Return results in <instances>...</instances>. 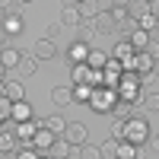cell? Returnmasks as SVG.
I'll return each mask as SVG.
<instances>
[{
    "mask_svg": "<svg viewBox=\"0 0 159 159\" xmlns=\"http://www.w3.org/2000/svg\"><path fill=\"white\" fill-rule=\"evenodd\" d=\"M124 140L137 143V147H143V143L150 140V121H147V111H134L124 121Z\"/></svg>",
    "mask_w": 159,
    "mask_h": 159,
    "instance_id": "obj_1",
    "label": "cell"
},
{
    "mask_svg": "<svg viewBox=\"0 0 159 159\" xmlns=\"http://www.w3.org/2000/svg\"><path fill=\"white\" fill-rule=\"evenodd\" d=\"M115 102H118V89H115V86H92V96H89L86 105H89L96 115H111Z\"/></svg>",
    "mask_w": 159,
    "mask_h": 159,
    "instance_id": "obj_2",
    "label": "cell"
},
{
    "mask_svg": "<svg viewBox=\"0 0 159 159\" xmlns=\"http://www.w3.org/2000/svg\"><path fill=\"white\" fill-rule=\"evenodd\" d=\"M0 29H3V35H7V38L22 35V32H25V19H22V13H16V10L3 13V16H0Z\"/></svg>",
    "mask_w": 159,
    "mask_h": 159,
    "instance_id": "obj_3",
    "label": "cell"
},
{
    "mask_svg": "<svg viewBox=\"0 0 159 159\" xmlns=\"http://www.w3.org/2000/svg\"><path fill=\"white\" fill-rule=\"evenodd\" d=\"M61 134H54L51 127H45V124H38V130H35V137H32V147L38 150V156H48L51 153V143H54Z\"/></svg>",
    "mask_w": 159,
    "mask_h": 159,
    "instance_id": "obj_4",
    "label": "cell"
},
{
    "mask_svg": "<svg viewBox=\"0 0 159 159\" xmlns=\"http://www.w3.org/2000/svg\"><path fill=\"white\" fill-rule=\"evenodd\" d=\"M61 137L67 140L70 147H80V143H86L89 130H86V124H83V121H67V127H64V134H61Z\"/></svg>",
    "mask_w": 159,
    "mask_h": 159,
    "instance_id": "obj_5",
    "label": "cell"
},
{
    "mask_svg": "<svg viewBox=\"0 0 159 159\" xmlns=\"http://www.w3.org/2000/svg\"><path fill=\"white\" fill-rule=\"evenodd\" d=\"M64 57H67V64H83L89 57V45L80 42V38H73V42L67 45V51H64Z\"/></svg>",
    "mask_w": 159,
    "mask_h": 159,
    "instance_id": "obj_6",
    "label": "cell"
},
{
    "mask_svg": "<svg viewBox=\"0 0 159 159\" xmlns=\"http://www.w3.org/2000/svg\"><path fill=\"white\" fill-rule=\"evenodd\" d=\"M19 61H22V51L19 48H13V45H0V64H3L7 70H16L19 67Z\"/></svg>",
    "mask_w": 159,
    "mask_h": 159,
    "instance_id": "obj_7",
    "label": "cell"
},
{
    "mask_svg": "<svg viewBox=\"0 0 159 159\" xmlns=\"http://www.w3.org/2000/svg\"><path fill=\"white\" fill-rule=\"evenodd\" d=\"M32 54L38 57V61H51L57 54V45H54V38H38V42L32 45Z\"/></svg>",
    "mask_w": 159,
    "mask_h": 159,
    "instance_id": "obj_8",
    "label": "cell"
},
{
    "mask_svg": "<svg viewBox=\"0 0 159 159\" xmlns=\"http://www.w3.org/2000/svg\"><path fill=\"white\" fill-rule=\"evenodd\" d=\"M16 134H13V127L10 124H3L0 127V156H13V150H16Z\"/></svg>",
    "mask_w": 159,
    "mask_h": 159,
    "instance_id": "obj_9",
    "label": "cell"
},
{
    "mask_svg": "<svg viewBox=\"0 0 159 159\" xmlns=\"http://www.w3.org/2000/svg\"><path fill=\"white\" fill-rule=\"evenodd\" d=\"M92 25H96V32H99V35H111L118 22L111 19V13H108V10H99V13H96V19H92Z\"/></svg>",
    "mask_w": 159,
    "mask_h": 159,
    "instance_id": "obj_10",
    "label": "cell"
},
{
    "mask_svg": "<svg viewBox=\"0 0 159 159\" xmlns=\"http://www.w3.org/2000/svg\"><path fill=\"white\" fill-rule=\"evenodd\" d=\"M51 102H54L57 108H67L73 102V86H51Z\"/></svg>",
    "mask_w": 159,
    "mask_h": 159,
    "instance_id": "obj_11",
    "label": "cell"
},
{
    "mask_svg": "<svg viewBox=\"0 0 159 159\" xmlns=\"http://www.w3.org/2000/svg\"><path fill=\"white\" fill-rule=\"evenodd\" d=\"M118 159H137V156H147V150L137 147V143H130V140H118Z\"/></svg>",
    "mask_w": 159,
    "mask_h": 159,
    "instance_id": "obj_12",
    "label": "cell"
},
{
    "mask_svg": "<svg viewBox=\"0 0 159 159\" xmlns=\"http://www.w3.org/2000/svg\"><path fill=\"white\" fill-rule=\"evenodd\" d=\"M10 118H13V121H29V118H35V115H32V105H29V99H19V102H13V108H10Z\"/></svg>",
    "mask_w": 159,
    "mask_h": 159,
    "instance_id": "obj_13",
    "label": "cell"
},
{
    "mask_svg": "<svg viewBox=\"0 0 159 159\" xmlns=\"http://www.w3.org/2000/svg\"><path fill=\"white\" fill-rule=\"evenodd\" d=\"M3 96L10 102H19V99H25V86L19 80H3Z\"/></svg>",
    "mask_w": 159,
    "mask_h": 159,
    "instance_id": "obj_14",
    "label": "cell"
},
{
    "mask_svg": "<svg viewBox=\"0 0 159 159\" xmlns=\"http://www.w3.org/2000/svg\"><path fill=\"white\" fill-rule=\"evenodd\" d=\"M80 22H83V16H80V10H76V3H67V7L61 10V25H73V29H76Z\"/></svg>",
    "mask_w": 159,
    "mask_h": 159,
    "instance_id": "obj_15",
    "label": "cell"
},
{
    "mask_svg": "<svg viewBox=\"0 0 159 159\" xmlns=\"http://www.w3.org/2000/svg\"><path fill=\"white\" fill-rule=\"evenodd\" d=\"M150 38H153V35H150V32H143L140 25H137V29L127 35V42H130V48H134V51H143V48L150 45Z\"/></svg>",
    "mask_w": 159,
    "mask_h": 159,
    "instance_id": "obj_16",
    "label": "cell"
},
{
    "mask_svg": "<svg viewBox=\"0 0 159 159\" xmlns=\"http://www.w3.org/2000/svg\"><path fill=\"white\" fill-rule=\"evenodd\" d=\"M19 76H25V80H29V76H35V70H38V57L35 54H22V61H19Z\"/></svg>",
    "mask_w": 159,
    "mask_h": 159,
    "instance_id": "obj_17",
    "label": "cell"
},
{
    "mask_svg": "<svg viewBox=\"0 0 159 159\" xmlns=\"http://www.w3.org/2000/svg\"><path fill=\"white\" fill-rule=\"evenodd\" d=\"M96 35H99V32H96V25H92V22H86V19H83V22L76 25V38H80V42L92 45V42H96Z\"/></svg>",
    "mask_w": 159,
    "mask_h": 159,
    "instance_id": "obj_18",
    "label": "cell"
},
{
    "mask_svg": "<svg viewBox=\"0 0 159 159\" xmlns=\"http://www.w3.org/2000/svg\"><path fill=\"white\" fill-rule=\"evenodd\" d=\"M38 124L51 127L54 134H64V127H67V118H64V115H48V118H38Z\"/></svg>",
    "mask_w": 159,
    "mask_h": 159,
    "instance_id": "obj_19",
    "label": "cell"
},
{
    "mask_svg": "<svg viewBox=\"0 0 159 159\" xmlns=\"http://www.w3.org/2000/svg\"><path fill=\"white\" fill-rule=\"evenodd\" d=\"M150 10H153L150 0H130V3H127V16L130 19H140L143 13H150Z\"/></svg>",
    "mask_w": 159,
    "mask_h": 159,
    "instance_id": "obj_20",
    "label": "cell"
},
{
    "mask_svg": "<svg viewBox=\"0 0 159 159\" xmlns=\"http://www.w3.org/2000/svg\"><path fill=\"white\" fill-rule=\"evenodd\" d=\"M76 10H80V16H83L86 22H92V19H96V13H99V3H96V0H80Z\"/></svg>",
    "mask_w": 159,
    "mask_h": 159,
    "instance_id": "obj_21",
    "label": "cell"
},
{
    "mask_svg": "<svg viewBox=\"0 0 159 159\" xmlns=\"http://www.w3.org/2000/svg\"><path fill=\"white\" fill-rule=\"evenodd\" d=\"M105 61H108V51H99V48H89V57H86V64L92 70H102L105 67Z\"/></svg>",
    "mask_w": 159,
    "mask_h": 159,
    "instance_id": "obj_22",
    "label": "cell"
},
{
    "mask_svg": "<svg viewBox=\"0 0 159 159\" xmlns=\"http://www.w3.org/2000/svg\"><path fill=\"white\" fill-rule=\"evenodd\" d=\"M137 25H140L143 32H150V35H159V22H156V16H153V10L143 13V16L137 19Z\"/></svg>",
    "mask_w": 159,
    "mask_h": 159,
    "instance_id": "obj_23",
    "label": "cell"
},
{
    "mask_svg": "<svg viewBox=\"0 0 159 159\" xmlns=\"http://www.w3.org/2000/svg\"><path fill=\"white\" fill-rule=\"evenodd\" d=\"M86 76H89V64H70V83H86Z\"/></svg>",
    "mask_w": 159,
    "mask_h": 159,
    "instance_id": "obj_24",
    "label": "cell"
},
{
    "mask_svg": "<svg viewBox=\"0 0 159 159\" xmlns=\"http://www.w3.org/2000/svg\"><path fill=\"white\" fill-rule=\"evenodd\" d=\"M89 96H92V86H89V83H73V102L86 105V102H89Z\"/></svg>",
    "mask_w": 159,
    "mask_h": 159,
    "instance_id": "obj_25",
    "label": "cell"
},
{
    "mask_svg": "<svg viewBox=\"0 0 159 159\" xmlns=\"http://www.w3.org/2000/svg\"><path fill=\"white\" fill-rule=\"evenodd\" d=\"M67 153H70V143L64 140V137H57L54 143H51V153H48V156H51V159H64Z\"/></svg>",
    "mask_w": 159,
    "mask_h": 159,
    "instance_id": "obj_26",
    "label": "cell"
},
{
    "mask_svg": "<svg viewBox=\"0 0 159 159\" xmlns=\"http://www.w3.org/2000/svg\"><path fill=\"white\" fill-rule=\"evenodd\" d=\"M130 115H134V105L124 102V99H118L115 108H111V118H130Z\"/></svg>",
    "mask_w": 159,
    "mask_h": 159,
    "instance_id": "obj_27",
    "label": "cell"
},
{
    "mask_svg": "<svg viewBox=\"0 0 159 159\" xmlns=\"http://www.w3.org/2000/svg\"><path fill=\"white\" fill-rule=\"evenodd\" d=\"M99 153H102V159H115V153H118V140H115V137H108V140L99 147Z\"/></svg>",
    "mask_w": 159,
    "mask_h": 159,
    "instance_id": "obj_28",
    "label": "cell"
},
{
    "mask_svg": "<svg viewBox=\"0 0 159 159\" xmlns=\"http://www.w3.org/2000/svg\"><path fill=\"white\" fill-rule=\"evenodd\" d=\"M134 29H137V19H130V16H127L124 22H118V25H115V32L121 35V38H127V35L134 32Z\"/></svg>",
    "mask_w": 159,
    "mask_h": 159,
    "instance_id": "obj_29",
    "label": "cell"
},
{
    "mask_svg": "<svg viewBox=\"0 0 159 159\" xmlns=\"http://www.w3.org/2000/svg\"><path fill=\"white\" fill-rule=\"evenodd\" d=\"M80 159H102V153L92 143H80Z\"/></svg>",
    "mask_w": 159,
    "mask_h": 159,
    "instance_id": "obj_30",
    "label": "cell"
},
{
    "mask_svg": "<svg viewBox=\"0 0 159 159\" xmlns=\"http://www.w3.org/2000/svg\"><path fill=\"white\" fill-rule=\"evenodd\" d=\"M124 121L127 118H111V137L115 140H124Z\"/></svg>",
    "mask_w": 159,
    "mask_h": 159,
    "instance_id": "obj_31",
    "label": "cell"
},
{
    "mask_svg": "<svg viewBox=\"0 0 159 159\" xmlns=\"http://www.w3.org/2000/svg\"><path fill=\"white\" fill-rule=\"evenodd\" d=\"M143 108H147V111H159V92L143 96Z\"/></svg>",
    "mask_w": 159,
    "mask_h": 159,
    "instance_id": "obj_32",
    "label": "cell"
},
{
    "mask_svg": "<svg viewBox=\"0 0 159 159\" xmlns=\"http://www.w3.org/2000/svg\"><path fill=\"white\" fill-rule=\"evenodd\" d=\"M108 13H111V19H115V22H124V19H127V7H115V3H111Z\"/></svg>",
    "mask_w": 159,
    "mask_h": 159,
    "instance_id": "obj_33",
    "label": "cell"
},
{
    "mask_svg": "<svg viewBox=\"0 0 159 159\" xmlns=\"http://www.w3.org/2000/svg\"><path fill=\"white\" fill-rule=\"evenodd\" d=\"M61 29H64L61 22H48V29H45V38H54V42H57V35H61Z\"/></svg>",
    "mask_w": 159,
    "mask_h": 159,
    "instance_id": "obj_34",
    "label": "cell"
},
{
    "mask_svg": "<svg viewBox=\"0 0 159 159\" xmlns=\"http://www.w3.org/2000/svg\"><path fill=\"white\" fill-rule=\"evenodd\" d=\"M13 10V0H0V16H3V13H10Z\"/></svg>",
    "mask_w": 159,
    "mask_h": 159,
    "instance_id": "obj_35",
    "label": "cell"
},
{
    "mask_svg": "<svg viewBox=\"0 0 159 159\" xmlns=\"http://www.w3.org/2000/svg\"><path fill=\"white\" fill-rule=\"evenodd\" d=\"M153 76H156V80H159V57H156V61H153Z\"/></svg>",
    "mask_w": 159,
    "mask_h": 159,
    "instance_id": "obj_36",
    "label": "cell"
},
{
    "mask_svg": "<svg viewBox=\"0 0 159 159\" xmlns=\"http://www.w3.org/2000/svg\"><path fill=\"white\" fill-rule=\"evenodd\" d=\"M7 73H10V70L3 67V64H0V83H3V80H7Z\"/></svg>",
    "mask_w": 159,
    "mask_h": 159,
    "instance_id": "obj_37",
    "label": "cell"
},
{
    "mask_svg": "<svg viewBox=\"0 0 159 159\" xmlns=\"http://www.w3.org/2000/svg\"><path fill=\"white\" fill-rule=\"evenodd\" d=\"M111 3H115V7H127L130 0H111Z\"/></svg>",
    "mask_w": 159,
    "mask_h": 159,
    "instance_id": "obj_38",
    "label": "cell"
},
{
    "mask_svg": "<svg viewBox=\"0 0 159 159\" xmlns=\"http://www.w3.org/2000/svg\"><path fill=\"white\" fill-rule=\"evenodd\" d=\"M153 16H156V22H159V3H156V7H153Z\"/></svg>",
    "mask_w": 159,
    "mask_h": 159,
    "instance_id": "obj_39",
    "label": "cell"
},
{
    "mask_svg": "<svg viewBox=\"0 0 159 159\" xmlns=\"http://www.w3.org/2000/svg\"><path fill=\"white\" fill-rule=\"evenodd\" d=\"M3 42H10V38H7V35H3V29H0V45H3Z\"/></svg>",
    "mask_w": 159,
    "mask_h": 159,
    "instance_id": "obj_40",
    "label": "cell"
},
{
    "mask_svg": "<svg viewBox=\"0 0 159 159\" xmlns=\"http://www.w3.org/2000/svg\"><path fill=\"white\" fill-rule=\"evenodd\" d=\"M153 147H156V150H159V134H156V140H153Z\"/></svg>",
    "mask_w": 159,
    "mask_h": 159,
    "instance_id": "obj_41",
    "label": "cell"
},
{
    "mask_svg": "<svg viewBox=\"0 0 159 159\" xmlns=\"http://www.w3.org/2000/svg\"><path fill=\"white\" fill-rule=\"evenodd\" d=\"M0 96H3V83H0Z\"/></svg>",
    "mask_w": 159,
    "mask_h": 159,
    "instance_id": "obj_42",
    "label": "cell"
},
{
    "mask_svg": "<svg viewBox=\"0 0 159 159\" xmlns=\"http://www.w3.org/2000/svg\"><path fill=\"white\" fill-rule=\"evenodd\" d=\"M19 3H32V0H19Z\"/></svg>",
    "mask_w": 159,
    "mask_h": 159,
    "instance_id": "obj_43",
    "label": "cell"
},
{
    "mask_svg": "<svg viewBox=\"0 0 159 159\" xmlns=\"http://www.w3.org/2000/svg\"><path fill=\"white\" fill-rule=\"evenodd\" d=\"M70 3H80V0H70Z\"/></svg>",
    "mask_w": 159,
    "mask_h": 159,
    "instance_id": "obj_44",
    "label": "cell"
},
{
    "mask_svg": "<svg viewBox=\"0 0 159 159\" xmlns=\"http://www.w3.org/2000/svg\"><path fill=\"white\" fill-rule=\"evenodd\" d=\"M150 3H153V7H156V0H150Z\"/></svg>",
    "mask_w": 159,
    "mask_h": 159,
    "instance_id": "obj_45",
    "label": "cell"
}]
</instances>
